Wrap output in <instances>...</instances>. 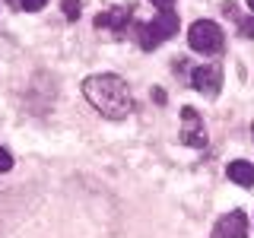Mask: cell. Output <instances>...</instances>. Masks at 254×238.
Segmentation results:
<instances>
[{"instance_id": "1", "label": "cell", "mask_w": 254, "mask_h": 238, "mask_svg": "<svg viewBox=\"0 0 254 238\" xmlns=\"http://www.w3.org/2000/svg\"><path fill=\"white\" fill-rule=\"evenodd\" d=\"M83 95L102 118H111V121H121V118H127L133 111V95L118 73L86 76L83 79Z\"/></svg>"}, {"instance_id": "2", "label": "cell", "mask_w": 254, "mask_h": 238, "mask_svg": "<svg viewBox=\"0 0 254 238\" xmlns=\"http://www.w3.org/2000/svg\"><path fill=\"white\" fill-rule=\"evenodd\" d=\"M178 26H181V22H178V13L162 10L153 22L140 26V48H143V51H153V48H159L165 38L178 35Z\"/></svg>"}, {"instance_id": "3", "label": "cell", "mask_w": 254, "mask_h": 238, "mask_svg": "<svg viewBox=\"0 0 254 238\" xmlns=\"http://www.w3.org/2000/svg\"><path fill=\"white\" fill-rule=\"evenodd\" d=\"M188 42H190L194 51H200V54H216V51H222L226 35H222V29L213 19H197L194 26L188 29Z\"/></svg>"}, {"instance_id": "4", "label": "cell", "mask_w": 254, "mask_h": 238, "mask_svg": "<svg viewBox=\"0 0 254 238\" xmlns=\"http://www.w3.org/2000/svg\"><path fill=\"white\" fill-rule=\"evenodd\" d=\"M190 83H194V89L197 92H203V95H216L222 89V70L216 67V63H200V67L190 73Z\"/></svg>"}, {"instance_id": "5", "label": "cell", "mask_w": 254, "mask_h": 238, "mask_svg": "<svg viewBox=\"0 0 254 238\" xmlns=\"http://www.w3.org/2000/svg\"><path fill=\"white\" fill-rule=\"evenodd\" d=\"M213 238H248V216L242 210L226 213L216 226H213Z\"/></svg>"}, {"instance_id": "6", "label": "cell", "mask_w": 254, "mask_h": 238, "mask_svg": "<svg viewBox=\"0 0 254 238\" xmlns=\"http://www.w3.org/2000/svg\"><path fill=\"white\" fill-rule=\"evenodd\" d=\"M181 140H185L188 146H197V149H203V146H206L203 121L197 118V111H194V108H185V111H181Z\"/></svg>"}, {"instance_id": "7", "label": "cell", "mask_w": 254, "mask_h": 238, "mask_svg": "<svg viewBox=\"0 0 254 238\" xmlns=\"http://www.w3.org/2000/svg\"><path fill=\"white\" fill-rule=\"evenodd\" d=\"M130 19H133V6H115V10L95 16V29H111V35H121Z\"/></svg>"}, {"instance_id": "8", "label": "cell", "mask_w": 254, "mask_h": 238, "mask_svg": "<svg viewBox=\"0 0 254 238\" xmlns=\"http://www.w3.org/2000/svg\"><path fill=\"white\" fill-rule=\"evenodd\" d=\"M226 175H229V181H235V184H242V187H254V165L245 162V159L229 162L226 165Z\"/></svg>"}, {"instance_id": "9", "label": "cell", "mask_w": 254, "mask_h": 238, "mask_svg": "<svg viewBox=\"0 0 254 238\" xmlns=\"http://www.w3.org/2000/svg\"><path fill=\"white\" fill-rule=\"evenodd\" d=\"M79 13H83V0H64V16H67L70 22H76Z\"/></svg>"}, {"instance_id": "10", "label": "cell", "mask_w": 254, "mask_h": 238, "mask_svg": "<svg viewBox=\"0 0 254 238\" xmlns=\"http://www.w3.org/2000/svg\"><path fill=\"white\" fill-rule=\"evenodd\" d=\"M10 169H13V156L0 146V172H10Z\"/></svg>"}, {"instance_id": "11", "label": "cell", "mask_w": 254, "mask_h": 238, "mask_svg": "<svg viewBox=\"0 0 254 238\" xmlns=\"http://www.w3.org/2000/svg\"><path fill=\"white\" fill-rule=\"evenodd\" d=\"M48 3V0H19V6H26L29 13H35V10H42V6Z\"/></svg>"}, {"instance_id": "12", "label": "cell", "mask_w": 254, "mask_h": 238, "mask_svg": "<svg viewBox=\"0 0 254 238\" xmlns=\"http://www.w3.org/2000/svg\"><path fill=\"white\" fill-rule=\"evenodd\" d=\"M242 35L254 38V16H251V19H242Z\"/></svg>"}, {"instance_id": "13", "label": "cell", "mask_w": 254, "mask_h": 238, "mask_svg": "<svg viewBox=\"0 0 254 238\" xmlns=\"http://www.w3.org/2000/svg\"><path fill=\"white\" fill-rule=\"evenodd\" d=\"M149 3H156L159 10H172V3H175V0H149Z\"/></svg>"}, {"instance_id": "14", "label": "cell", "mask_w": 254, "mask_h": 238, "mask_svg": "<svg viewBox=\"0 0 254 238\" xmlns=\"http://www.w3.org/2000/svg\"><path fill=\"white\" fill-rule=\"evenodd\" d=\"M248 6H251V13H254V0H248Z\"/></svg>"}]
</instances>
